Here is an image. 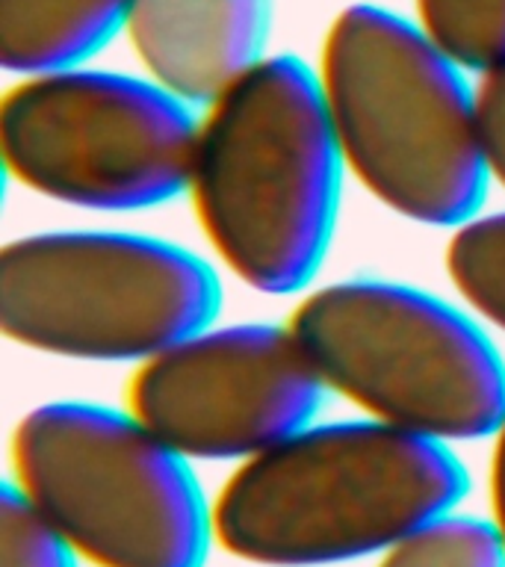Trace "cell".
Returning <instances> with one entry per match:
<instances>
[{"label": "cell", "instance_id": "6da1fadb", "mask_svg": "<svg viewBox=\"0 0 505 567\" xmlns=\"http://www.w3.org/2000/svg\"><path fill=\"white\" fill-rule=\"evenodd\" d=\"M343 175L317 74L299 56L266 53L198 110L186 195L216 260L248 290L313 284Z\"/></svg>", "mask_w": 505, "mask_h": 567}, {"label": "cell", "instance_id": "7a4b0ae2", "mask_svg": "<svg viewBox=\"0 0 505 567\" xmlns=\"http://www.w3.org/2000/svg\"><path fill=\"white\" fill-rule=\"evenodd\" d=\"M464 491L452 446L361 414L313 420L230 470L213 496V538L246 565H346L455 512Z\"/></svg>", "mask_w": 505, "mask_h": 567}, {"label": "cell", "instance_id": "3957f363", "mask_svg": "<svg viewBox=\"0 0 505 567\" xmlns=\"http://www.w3.org/2000/svg\"><path fill=\"white\" fill-rule=\"evenodd\" d=\"M319 95L346 175L390 213L425 228H458L482 210L473 74L434 48L408 16L349 3L326 24Z\"/></svg>", "mask_w": 505, "mask_h": 567}, {"label": "cell", "instance_id": "277c9868", "mask_svg": "<svg viewBox=\"0 0 505 567\" xmlns=\"http://www.w3.org/2000/svg\"><path fill=\"white\" fill-rule=\"evenodd\" d=\"M326 393L425 441H487L505 414V361L461 301L381 278L305 290L287 319Z\"/></svg>", "mask_w": 505, "mask_h": 567}, {"label": "cell", "instance_id": "5b68a950", "mask_svg": "<svg viewBox=\"0 0 505 567\" xmlns=\"http://www.w3.org/2000/svg\"><path fill=\"white\" fill-rule=\"evenodd\" d=\"M9 485L92 567H204L213 503L131 408L60 399L9 437Z\"/></svg>", "mask_w": 505, "mask_h": 567}, {"label": "cell", "instance_id": "8992f818", "mask_svg": "<svg viewBox=\"0 0 505 567\" xmlns=\"http://www.w3.org/2000/svg\"><path fill=\"white\" fill-rule=\"evenodd\" d=\"M219 299L216 269L154 234L39 230L0 251V331L62 361L140 367L210 326Z\"/></svg>", "mask_w": 505, "mask_h": 567}, {"label": "cell", "instance_id": "52a82bcc", "mask_svg": "<svg viewBox=\"0 0 505 567\" xmlns=\"http://www.w3.org/2000/svg\"><path fill=\"white\" fill-rule=\"evenodd\" d=\"M198 110L142 71L24 74L0 101V157L39 198L92 213H140L186 195Z\"/></svg>", "mask_w": 505, "mask_h": 567}, {"label": "cell", "instance_id": "ba28073f", "mask_svg": "<svg viewBox=\"0 0 505 567\" xmlns=\"http://www.w3.org/2000/svg\"><path fill=\"white\" fill-rule=\"evenodd\" d=\"M326 388L290 322H230L133 367L124 405L186 461L246 464L319 414Z\"/></svg>", "mask_w": 505, "mask_h": 567}, {"label": "cell", "instance_id": "9c48e42d", "mask_svg": "<svg viewBox=\"0 0 505 567\" xmlns=\"http://www.w3.org/2000/svg\"><path fill=\"white\" fill-rule=\"evenodd\" d=\"M269 0H131L122 39L136 69L202 110L266 56Z\"/></svg>", "mask_w": 505, "mask_h": 567}, {"label": "cell", "instance_id": "30bf717a", "mask_svg": "<svg viewBox=\"0 0 505 567\" xmlns=\"http://www.w3.org/2000/svg\"><path fill=\"white\" fill-rule=\"evenodd\" d=\"M131 0H0V65L12 78L86 65L118 39Z\"/></svg>", "mask_w": 505, "mask_h": 567}, {"label": "cell", "instance_id": "8fae6325", "mask_svg": "<svg viewBox=\"0 0 505 567\" xmlns=\"http://www.w3.org/2000/svg\"><path fill=\"white\" fill-rule=\"evenodd\" d=\"M443 266L461 305L505 334V210H478L452 228Z\"/></svg>", "mask_w": 505, "mask_h": 567}, {"label": "cell", "instance_id": "7c38bea8", "mask_svg": "<svg viewBox=\"0 0 505 567\" xmlns=\"http://www.w3.org/2000/svg\"><path fill=\"white\" fill-rule=\"evenodd\" d=\"M408 18L473 78L505 62V0H411Z\"/></svg>", "mask_w": 505, "mask_h": 567}, {"label": "cell", "instance_id": "4fadbf2b", "mask_svg": "<svg viewBox=\"0 0 505 567\" xmlns=\"http://www.w3.org/2000/svg\"><path fill=\"white\" fill-rule=\"evenodd\" d=\"M375 567H505V544L491 517H434L375 558Z\"/></svg>", "mask_w": 505, "mask_h": 567}, {"label": "cell", "instance_id": "5bb4252c", "mask_svg": "<svg viewBox=\"0 0 505 567\" xmlns=\"http://www.w3.org/2000/svg\"><path fill=\"white\" fill-rule=\"evenodd\" d=\"M71 544L3 482L0 499V567H80Z\"/></svg>", "mask_w": 505, "mask_h": 567}, {"label": "cell", "instance_id": "9a60e30c", "mask_svg": "<svg viewBox=\"0 0 505 567\" xmlns=\"http://www.w3.org/2000/svg\"><path fill=\"white\" fill-rule=\"evenodd\" d=\"M476 89L478 148L485 163L487 184L505 193V62L473 78Z\"/></svg>", "mask_w": 505, "mask_h": 567}, {"label": "cell", "instance_id": "2e32d148", "mask_svg": "<svg viewBox=\"0 0 505 567\" xmlns=\"http://www.w3.org/2000/svg\"><path fill=\"white\" fill-rule=\"evenodd\" d=\"M491 441V458H487V517L499 532L505 544V414L496 423Z\"/></svg>", "mask_w": 505, "mask_h": 567}]
</instances>
